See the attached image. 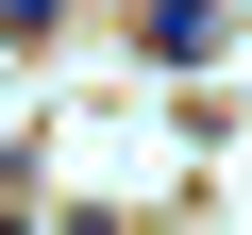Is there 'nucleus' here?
Here are the masks:
<instances>
[{
    "instance_id": "f257e3e1",
    "label": "nucleus",
    "mask_w": 252,
    "mask_h": 235,
    "mask_svg": "<svg viewBox=\"0 0 252 235\" xmlns=\"http://www.w3.org/2000/svg\"><path fill=\"white\" fill-rule=\"evenodd\" d=\"M135 51H152V67H202V51H219V0H152Z\"/></svg>"
},
{
    "instance_id": "f03ea898",
    "label": "nucleus",
    "mask_w": 252,
    "mask_h": 235,
    "mask_svg": "<svg viewBox=\"0 0 252 235\" xmlns=\"http://www.w3.org/2000/svg\"><path fill=\"white\" fill-rule=\"evenodd\" d=\"M51 17H67V0H0V51H34V34H51Z\"/></svg>"
}]
</instances>
